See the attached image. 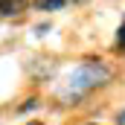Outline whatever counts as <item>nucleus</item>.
Listing matches in <instances>:
<instances>
[{
    "instance_id": "nucleus-1",
    "label": "nucleus",
    "mask_w": 125,
    "mask_h": 125,
    "mask_svg": "<svg viewBox=\"0 0 125 125\" xmlns=\"http://www.w3.org/2000/svg\"><path fill=\"white\" fill-rule=\"evenodd\" d=\"M111 76H114V70H111L108 64L87 58V61H84L79 70H76V73H73V76H70L67 90H70L73 96H82L84 90H90V87H99V84L111 82Z\"/></svg>"
},
{
    "instance_id": "nucleus-3",
    "label": "nucleus",
    "mask_w": 125,
    "mask_h": 125,
    "mask_svg": "<svg viewBox=\"0 0 125 125\" xmlns=\"http://www.w3.org/2000/svg\"><path fill=\"white\" fill-rule=\"evenodd\" d=\"M67 0H35V9H41V12H50V9H61Z\"/></svg>"
},
{
    "instance_id": "nucleus-7",
    "label": "nucleus",
    "mask_w": 125,
    "mask_h": 125,
    "mask_svg": "<svg viewBox=\"0 0 125 125\" xmlns=\"http://www.w3.org/2000/svg\"><path fill=\"white\" fill-rule=\"evenodd\" d=\"M73 3H87V0H73Z\"/></svg>"
},
{
    "instance_id": "nucleus-2",
    "label": "nucleus",
    "mask_w": 125,
    "mask_h": 125,
    "mask_svg": "<svg viewBox=\"0 0 125 125\" xmlns=\"http://www.w3.org/2000/svg\"><path fill=\"white\" fill-rule=\"evenodd\" d=\"M21 12H26V0H0V15L3 18H15Z\"/></svg>"
},
{
    "instance_id": "nucleus-8",
    "label": "nucleus",
    "mask_w": 125,
    "mask_h": 125,
    "mask_svg": "<svg viewBox=\"0 0 125 125\" xmlns=\"http://www.w3.org/2000/svg\"><path fill=\"white\" fill-rule=\"evenodd\" d=\"M29 125H41V122H29Z\"/></svg>"
},
{
    "instance_id": "nucleus-6",
    "label": "nucleus",
    "mask_w": 125,
    "mask_h": 125,
    "mask_svg": "<svg viewBox=\"0 0 125 125\" xmlns=\"http://www.w3.org/2000/svg\"><path fill=\"white\" fill-rule=\"evenodd\" d=\"M116 125H125V111L119 114V116H116Z\"/></svg>"
},
{
    "instance_id": "nucleus-4",
    "label": "nucleus",
    "mask_w": 125,
    "mask_h": 125,
    "mask_svg": "<svg viewBox=\"0 0 125 125\" xmlns=\"http://www.w3.org/2000/svg\"><path fill=\"white\" fill-rule=\"evenodd\" d=\"M116 47H119V50H125V23L116 29Z\"/></svg>"
},
{
    "instance_id": "nucleus-5",
    "label": "nucleus",
    "mask_w": 125,
    "mask_h": 125,
    "mask_svg": "<svg viewBox=\"0 0 125 125\" xmlns=\"http://www.w3.org/2000/svg\"><path fill=\"white\" fill-rule=\"evenodd\" d=\"M38 108V99H26L23 105H21V111H35Z\"/></svg>"
}]
</instances>
